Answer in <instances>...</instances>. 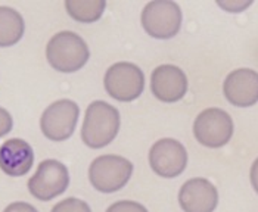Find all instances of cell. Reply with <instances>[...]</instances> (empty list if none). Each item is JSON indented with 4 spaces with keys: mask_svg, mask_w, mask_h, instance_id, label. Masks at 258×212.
I'll return each mask as SVG.
<instances>
[{
    "mask_svg": "<svg viewBox=\"0 0 258 212\" xmlns=\"http://www.w3.org/2000/svg\"><path fill=\"white\" fill-rule=\"evenodd\" d=\"M151 90L161 102H179L187 92V77L176 65H159L152 71Z\"/></svg>",
    "mask_w": 258,
    "mask_h": 212,
    "instance_id": "8fae6325",
    "label": "cell"
},
{
    "mask_svg": "<svg viewBox=\"0 0 258 212\" xmlns=\"http://www.w3.org/2000/svg\"><path fill=\"white\" fill-rule=\"evenodd\" d=\"M119 112L112 105L95 100L86 109L81 140L92 149H102L112 143L119 131Z\"/></svg>",
    "mask_w": 258,
    "mask_h": 212,
    "instance_id": "6da1fadb",
    "label": "cell"
},
{
    "mask_svg": "<svg viewBox=\"0 0 258 212\" xmlns=\"http://www.w3.org/2000/svg\"><path fill=\"white\" fill-rule=\"evenodd\" d=\"M3 212H39L33 205L27 203V202H14L11 205H8Z\"/></svg>",
    "mask_w": 258,
    "mask_h": 212,
    "instance_id": "d6986e66",
    "label": "cell"
},
{
    "mask_svg": "<svg viewBox=\"0 0 258 212\" xmlns=\"http://www.w3.org/2000/svg\"><path fill=\"white\" fill-rule=\"evenodd\" d=\"M25 31V24L18 11L0 6V47L17 44Z\"/></svg>",
    "mask_w": 258,
    "mask_h": 212,
    "instance_id": "5bb4252c",
    "label": "cell"
},
{
    "mask_svg": "<svg viewBox=\"0 0 258 212\" xmlns=\"http://www.w3.org/2000/svg\"><path fill=\"white\" fill-rule=\"evenodd\" d=\"M226 99L238 106L249 108L258 102V73L249 68H239L232 71L223 84Z\"/></svg>",
    "mask_w": 258,
    "mask_h": 212,
    "instance_id": "7c38bea8",
    "label": "cell"
},
{
    "mask_svg": "<svg viewBox=\"0 0 258 212\" xmlns=\"http://www.w3.org/2000/svg\"><path fill=\"white\" fill-rule=\"evenodd\" d=\"M90 56L86 41L73 31H60L49 40L46 58L58 73L71 74L81 69Z\"/></svg>",
    "mask_w": 258,
    "mask_h": 212,
    "instance_id": "7a4b0ae2",
    "label": "cell"
},
{
    "mask_svg": "<svg viewBox=\"0 0 258 212\" xmlns=\"http://www.w3.org/2000/svg\"><path fill=\"white\" fill-rule=\"evenodd\" d=\"M34 151L22 138H9L0 146V170L6 175L21 177L31 170Z\"/></svg>",
    "mask_w": 258,
    "mask_h": 212,
    "instance_id": "4fadbf2b",
    "label": "cell"
},
{
    "mask_svg": "<svg viewBox=\"0 0 258 212\" xmlns=\"http://www.w3.org/2000/svg\"><path fill=\"white\" fill-rule=\"evenodd\" d=\"M194 134L202 146L211 149L221 148L233 135V119L223 109L208 108L197 116Z\"/></svg>",
    "mask_w": 258,
    "mask_h": 212,
    "instance_id": "ba28073f",
    "label": "cell"
},
{
    "mask_svg": "<svg viewBox=\"0 0 258 212\" xmlns=\"http://www.w3.org/2000/svg\"><path fill=\"white\" fill-rule=\"evenodd\" d=\"M179 203L184 212H214L219 205V192L207 178H190L180 187Z\"/></svg>",
    "mask_w": 258,
    "mask_h": 212,
    "instance_id": "30bf717a",
    "label": "cell"
},
{
    "mask_svg": "<svg viewBox=\"0 0 258 212\" xmlns=\"http://www.w3.org/2000/svg\"><path fill=\"white\" fill-rule=\"evenodd\" d=\"M133 164L119 155L98 156L89 167V180L100 193L121 190L132 178Z\"/></svg>",
    "mask_w": 258,
    "mask_h": 212,
    "instance_id": "3957f363",
    "label": "cell"
},
{
    "mask_svg": "<svg viewBox=\"0 0 258 212\" xmlns=\"http://www.w3.org/2000/svg\"><path fill=\"white\" fill-rule=\"evenodd\" d=\"M52 212H92V209L81 199H77V197H67V199L58 202L52 208Z\"/></svg>",
    "mask_w": 258,
    "mask_h": 212,
    "instance_id": "2e32d148",
    "label": "cell"
},
{
    "mask_svg": "<svg viewBox=\"0 0 258 212\" xmlns=\"http://www.w3.org/2000/svg\"><path fill=\"white\" fill-rule=\"evenodd\" d=\"M70 186L68 168L56 159L41 161L37 171L28 180V190L41 202H49L65 192Z\"/></svg>",
    "mask_w": 258,
    "mask_h": 212,
    "instance_id": "8992f818",
    "label": "cell"
},
{
    "mask_svg": "<svg viewBox=\"0 0 258 212\" xmlns=\"http://www.w3.org/2000/svg\"><path fill=\"white\" fill-rule=\"evenodd\" d=\"M106 8V2L103 0H90V2H80V0H68L65 2V9L73 20L79 22H95L102 17Z\"/></svg>",
    "mask_w": 258,
    "mask_h": 212,
    "instance_id": "9a60e30c",
    "label": "cell"
},
{
    "mask_svg": "<svg viewBox=\"0 0 258 212\" xmlns=\"http://www.w3.org/2000/svg\"><path fill=\"white\" fill-rule=\"evenodd\" d=\"M105 212H149L142 203L133 200H119L112 203Z\"/></svg>",
    "mask_w": 258,
    "mask_h": 212,
    "instance_id": "e0dca14e",
    "label": "cell"
},
{
    "mask_svg": "<svg viewBox=\"0 0 258 212\" xmlns=\"http://www.w3.org/2000/svg\"><path fill=\"white\" fill-rule=\"evenodd\" d=\"M105 90L109 96L119 102L136 100L143 93L145 76L138 65L118 62L108 68L103 77Z\"/></svg>",
    "mask_w": 258,
    "mask_h": 212,
    "instance_id": "5b68a950",
    "label": "cell"
},
{
    "mask_svg": "<svg viewBox=\"0 0 258 212\" xmlns=\"http://www.w3.org/2000/svg\"><path fill=\"white\" fill-rule=\"evenodd\" d=\"M12 127H14V119L11 114L6 109L0 108V137L8 134L12 130Z\"/></svg>",
    "mask_w": 258,
    "mask_h": 212,
    "instance_id": "ac0fdd59",
    "label": "cell"
},
{
    "mask_svg": "<svg viewBox=\"0 0 258 212\" xmlns=\"http://www.w3.org/2000/svg\"><path fill=\"white\" fill-rule=\"evenodd\" d=\"M149 165L162 178L179 177L187 167V152L176 138H161L149 151Z\"/></svg>",
    "mask_w": 258,
    "mask_h": 212,
    "instance_id": "9c48e42d",
    "label": "cell"
},
{
    "mask_svg": "<svg viewBox=\"0 0 258 212\" xmlns=\"http://www.w3.org/2000/svg\"><path fill=\"white\" fill-rule=\"evenodd\" d=\"M249 178H251V184H252L254 190L258 193V158L254 161V164H252V167H251Z\"/></svg>",
    "mask_w": 258,
    "mask_h": 212,
    "instance_id": "44dd1931",
    "label": "cell"
},
{
    "mask_svg": "<svg viewBox=\"0 0 258 212\" xmlns=\"http://www.w3.org/2000/svg\"><path fill=\"white\" fill-rule=\"evenodd\" d=\"M142 27L154 39H173L180 31L181 9L176 2H149L142 11Z\"/></svg>",
    "mask_w": 258,
    "mask_h": 212,
    "instance_id": "277c9868",
    "label": "cell"
},
{
    "mask_svg": "<svg viewBox=\"0 0 258 212\" xmlns=\"http://www.w3.org/2000/svg\"><path fill=\"white\" fill-rule=\"evenodd\" d=\"M79 115L80 108L76 102L60 99L44 109L40 118V128L49 140L63 142L74 133Z\"/></svg>",
    "mask_w": 258,
    "mask_h": 212,
    "instance_id": "52a82bcc",
    "label": "cell"
},
{
    "mask_svg": "<svg viewBox=\"0 0 258 212\" xmlns=\"http://www.w3.org/2000/svg\"><path fill=\"white\" fill-rule=\"evenodd\" d=\"M219 5L221 8H224L226 11H230V12H238V11H242L245 9L246 6L251 5V2H245V3H223V2H219Z\"/></svg>",
    "mask_w": 258,
    "mask_h": 212,
    "instance_id": "ffe728a7",
    "label": "cell"
}]
</instances>
